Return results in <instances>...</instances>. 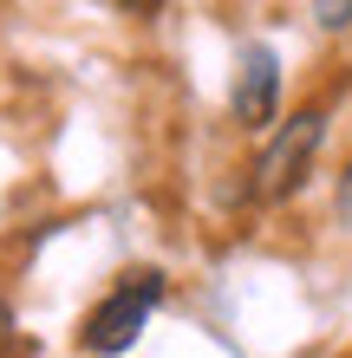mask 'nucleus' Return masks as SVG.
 Wrapping results in <instances>:
<instances>
[{
    "instance_id": "6",
    "label": "nucleus",
    "mask_w": 352,
    "mask_h": 358,
    "mask_svg": "<svg viewBox=\"0 0 352 358\" xmlns=\"http://www.w3.org/2000/svg\"><path fill=\"white\" fill-rule=\"evenodd\" d=\"M118 7H131V13H157V0H118Z\"/></svg>"
},
{
    "instance_id": "5",
    "label": "nucleus",
    "mask_w": 352,
    "mask_h": 358,
    "mask_svg": "<svg viewBox=\"0 0 352 358\" xmlns=\"http://www.w3.org/2000/svg\"><path fill=\"white\" fill-rule=\"evenodd\" d=\"M314 13H320V27H352V0H314Z\"/></svg>"
},
{
    "instance_id": "4",
    "label": "nucleus",
    "mask_w": 352,
    "mask_h": 358,
    "mask_svg": "<svg viewBox=\"0 0 352 358\" xmlns=\"http://www.w3.org/2000/svg\"><path fill=\"white\" fill-rule=\"evenodd\" d=\"M333 208H339V228L352 235V157H346V170H339V189H333Z\"/></svg>"
},
{
    "instance_id": "2",
    "label": "nucleus",
    "mask_w": 352,
    "mask_h": 358,
    "mask_svg": "<svg viewBox=\"0 0 352 358\" xmlns=\"http://www.w3.org/2000/svg\"><path fill=\"white\" fill-rule=\"evenodd\" d=\"M163 306V273H124V280L85 313V326H78V345L98 352V358H118L143 339V326H150V313Z\"/></svg>"
},
{
    "instance_id": "1",
    "label": "nucleus",
    "mask_w": 352,
    "mask_h": 358,
    "mask_svg": "<svg viewBox=\"0 0 352 358\" xmlns=\"http://www.w3.org/2000/svg\"><path fill=\"white\" fill-rule=\"evenodd\" d=\"M320 143H326V111L320 104H307V111H294L287 124H274V137L261 143V157H255V202H281V196H294V189L307 182V170H314V157H320Z\"/></svg>"
},
{
    "instance_id": "3",
    "label": "nucleus",
    "mask_w": 352,
    "mask_h": 358,
    "mask_svg": "<svg viewBox=\"0 0 352 358\" xmlns=\"http://www.w3.org/2000/svg\"><path fill=\"white\" fill-rule=\"evenodd\" d=\"M229 104H235V124H248V131H267V124H274V104H281V59L267 52V46H248V52H241Z\"/></svg>"
}]
</instances>
